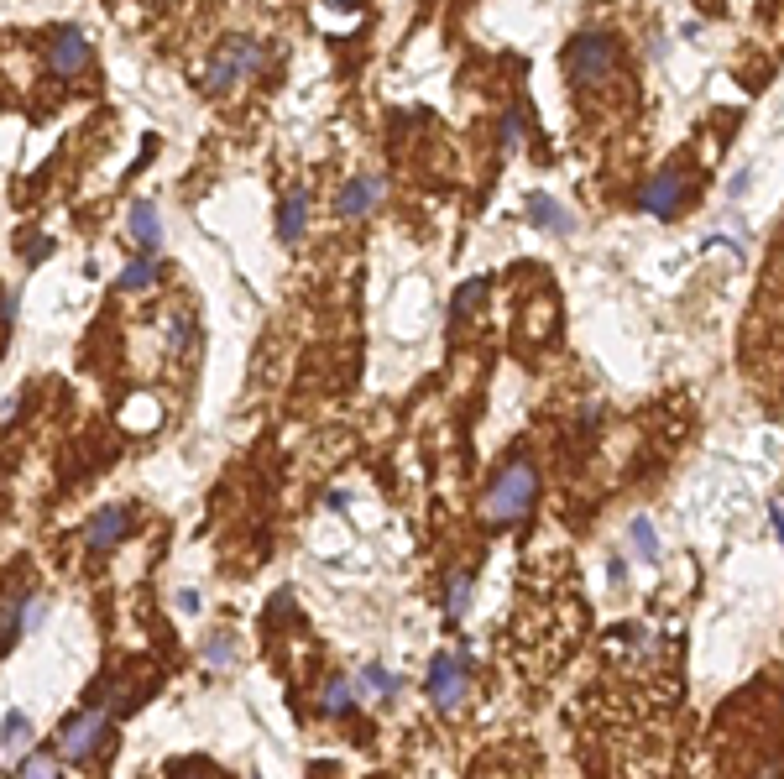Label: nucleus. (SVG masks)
<instances>
[{
    "label": "nucleus",
    "instance_id": "obj_26",
    "mask_svg": "<svg viewBox=\"0 0 784 779\" xmlns=\"http://www.w3.org/2000/svg\"><path fill=\"white\" fill-rule=\"evenodd\" d=\"M774 529H779V544H784V513L774 508Z\"/></svg>",
    "mask_w": 784,
    "mask_h": 779
},
{
    "label": "nucleus",
    "instance_id": "obj_22",
    "mask_svg": "<svg viewBox=\"0 0 784 779\" xmlns=\"http://www.w3.org/2000/svg\"><path fill=\"white\" fill-rule=\"evenodd\" d=\"M204 659H210V664H215V670H225V664H230V659H236V638H230V633H220V638H215V644H210V649H204Z\"/></svg>",
    "mask_w": 784,
    "mask_h": 779
},
{
    "label": "nucleus",
    "instance_id": "obj_6",
    "mask_svg": "<svg viewBox=\"0 0 784 779\" xmlns=\"http://www.w3.org/2000/svg\"><path fill=\"white\" fill-rule=\"evenodd\" d=\"M382 199H387V178L382 173H361L351 183H340L330 210H335V220H361V215H377Z\"/></svg>",
    "mask_w": 784,
    "mask_h": 779
},
{
    "label": "nucleus",
    "instance_id": "obj_9",
    "mask_svg": "<svg viewBox=\"0 0 784 779\" xmlns=\"http://www.w3.org/2000/svg\"><path fill=\"white\" fill-rule=\"evenodd\" d=\"M126 534H131V508H100L84 529V549L89 555H110Z\"/></svg>",
    "mask_w": 784,
    "mask_h": 779
},
{
    "label": "nucleus",
    "instance_id": "obj_23",
    "mask_svg": "<svg viewBox=\"0 0 784 779\" xmlns=\"http://www.w3.org/2000/svg\"><path fill=\"white\" fill-rule=\"evenodd\" d=\"M48 251H53V241H48V236H27V241H21V257H27V262H42Z\"/></svg>",
    "mask_w": 784,
    "mask_h": 779
},
{
    "label": "nucleus",
    "instance_id": "obj_7",
    "mask_svg": "<svg viewBox=\"0 0 784 779\" xmlns=\"http://www.w3.org/2000/svg\"><path fill=\"white\" fill-rule=\"evenodd\" d=\"M89 68V37H84V27H74V21H68V27H53V42H48V74L53 79H79Z\"/></svg>",
    "mask_w": 784,
    "mask_h": 779
},
{
    "label": "nucleus",
    "instance_id": "obj_20",
    "mask_svg": "<svg viewBox=\"0 0 784 779\" xmlns=\"http://www.w3.org/2000/svg\"><path fill=\"white\" fill-rule=\"evenodd\" d=\"M633 549L643 560H659V539H654V523L649 518H633Z\"/></svg>",
    "mask_w": 784,
    "mask_h": 779
},
{
    "label": "nucleus",
    "instance_id": "obj_11",
    "mask_svg": "<svg viewBox=\"0 0 784 779\" xmlns=\"http://www.w3.org/2000/svg\"><path fill=\"white\" fill-rule=\"evenodd\" d=\"M304 236H309V189H293L278 204V241L283 246H298Z\"/></svg>",
    "mask_w": 784,
    "mask_h": 779
},
{
    "label": "nucleus",
    "instance_id": "obj_28",
    "mask_svg": "<svg viewBox=\"0 0 784 779\" xmlns=\"http://www.w3.org/2000/svg\"><path fill=\"white\" fill-rule=\"evenodd\" d=\"M251 779H262V774H251Z\"/></svg>",
    "mask_w": 784,
    "mask_h": 779
},
{
    "label": "nucleus",
    "instance_id": "obj_4",
    "mask_svg": "<svg viewBox=\"0 0 784 779\" xmlns=\"http://www.w3.org/2000/svg\"><path fill=\"white\" fill-rule=\"evenodd\" d=\"M105 732H110V712H105V706H84V712H74L58 727L53 753L63 764H84V759H95V753H100Z\"/></svg>",
    "mask_w": 784,
    "mask_h": 779
},
{
    "label": "nucleus",
    "instance_id": "obj_10",
    "mask_svg": "<svg viewBox=\"0 0 784 779\" xmlns=\"http://www.w3.org/2000/svg\"><path fill=\"white\" fill-rule=\"evenodd\" d=\"M126 231H131V241L142 246L147 257L163 246V220H157V204H152V199H136L131 210H126Z\"/></svg>",
    "mask_w": 784,
    "mask_h": 779
},
{
    "label": "nucleus",
    "instance_id": "obj_21",
    "mask_svg": "<svg viewBox=\"0 0 784 779\" xmlns=\"http://www.w3.org/2000/svg\"><path fill=\"white\" fill-rule=\"evenodd\" d=\"M523 142V105H507L502 110V147H518Z\"/></svg>",
    "mask_w": 784,
    "mask_h": 779
},
{
    "label": "nucleus",
    "instance_id": "obj_2",
    "mask_svg": "<svg viewBox=\"0 0 784 779\" xmlns=\"http://www.w3.org/2000/svg\"><path fill=\"white\" fill-rule=\"evenodd\" d=\"M267 68V48L251 32H230L220 37V48L210 53V68H204V95L210 100H225L241 79H257Z\"/></svg>",
    "mask_w": 784,
    "mask_h": 779
},
{
    "label": "nucleus",
    "instance_id": "obj_14",
    "mask_svg": "<svg viewBox=\"0 0 784 779\" xmlns=\"http://www.w3.org/2000/svg\"><path fill=\"white\" fill-rule=\"evenodd\" d=\"M351 706H356V685L345 675H330L325 685H319V717H345Z\"/></svg>",
    "mask_w": 784,
    "mask_h": 779
},
{
    "label": "nucleus",
    "instance_id": "obj_19",
    "mask_svg": "<svg viewBox=\"0 0 784 779\" xmlns=\"http://www.w3.org/2000/svg\"><path fill=\"white\" fill-rule=\"evenodd\" d=\"M471 607V570H460V576H450V591H445V623H460Z\"/></svg>",
    "mask_w": 784,
    "mask_h": 779
},
{
    "label": "nucleus",
    "instance_id": "obj_16",
    "mask_svg": "<svg viewBox=\"0 0 784 779\" xmlns=\"http://www.w3.org/2000/svg\"><path fill=\"white\" fill-rule=\"evenodd\" d=\"M11 779H63V759L48 748H32V753H21V764Z\"/></svg>",
    "mask_w": 784,
    "mask_h": 779
},
{
    "label": "nucleus",
    "instance_id": "obj_25",
    "mask_svg": "<svg viewBox=\"0 0 784 779\" xmlns=\"http://www.w3.org/2000/svg\"><path fill=\"white\" fill-rule=\"evenodd\" d=\"M330 6H340V11H356V6H361V0H330Z\"/></svg>",
    "mask_w": 784,
    "mask_h": 779
},
{
    "label": "nucleus",
    "instance_id": "obj_12",
    "mask_svg": "<svg viewBox=\"0 0 784 779\" xmlns=\"http://www.w3.org/2000/svg\"><path fill=\"white\" fill-rule=\"evenodd\" d=\"M528 220H534L539 231H549V236H570L575 231L570 210H565L560 199H549V194H528Z\"/></svg>",
    "mask_w": 784,
    "mask_h": 779
},
{
    "label": "nucleus",
    "instance_id": "obj_3",
    "mask_svg": "<svg viewBox=\"0 0 784 779\" xmlns=\"http://www.w3.org/2000/svg\"><path fill=\"white\" fill-rule=\"evenodd\" d=\"M617 58H622V42L596 27V32H581L565 48V74L575 89H602L617 74Z\"/></svg>",
    "mask_w": 784,
    "mask_h": 779
},
{
    "label": "nucleus",
    "instance_id": "obj_17",
    "mask_svg": "<svg viewBox=\"0 0 784 779\" xmlns=\"http://www.w3.org/2000/svg\"><path fill=\"white\" fill-rule=\"evenodd\" d=\"M356 691H361L366 701H387L392 691H398V680H392V675L382 670V664H366V670L356 675Z\"/></svg>",
    "mask_w": 784,
    "mask_h": 779
},
{
    "label": "nucleus",
    "instance_id": "obj_27",
    "mask_svg": "<svg viewBox=\"0 0 784 779\" xmlns=\"http://www.w3.org/2000/svg\"><path fill=\"white\" fill-rule=\"evenodd\" d=\"M178 779H210V774H178Z\"/></svg>",
    "mask_w": 784,
    "mask_h": 779
},
{
    "label": "nucleus",
    "instance_id": "obj_5",
    "mask_svg": "<svg viewBox=\"0 0 784 779\" xmlns=\"http://www.w3.org/2000/svg\"><path fill=\"white\" fill-rule=\"evenodd\" d=\"M466 654H434L429 659V680H424V691L429 701L440 706V712H460V701H466Z\"/></svg>",
    "mask_w": 784,
    "mask_h": 779
},
{
    "label": "nucleus",
    "instance_id": "obj_18",
    "mask_svg": "<svg viewBox=\"0 0 784 779\" xmlns=\"http://www.w3.org/2000/svg\"><path fill=\"white\" fill-rule=\"evenodd\" d=\"M27 743H32V717L27 712H6V722H0V748L21 753Z\"/></svg>",
    "mask_w": 784,
    "mask_h": 779
},
{
    "label": "nucleus",
    "instance_id": "obj_24",
    "mask_svg": "<svg viewBox=\"0 0 784 779\" xmlns=\"http://www.w3.org/2000/svg\"><path fill=\"white\" fill-rule=\"evenodd\" d=\"M178 612H199V597H194V591H178Z\"/></svg>",
    "mask_w": 784,
    "mask_h": 779
},
{
    "label": "nucleus",
    "instance_id": "obj_8",
    "mask_svg": "<svg viewBox=\"0 0 784 779\" xmlns=\"http://www.w3.org/2000/svg\"><path fill=\"white\" fill-rule=\"evenodd\" d=\"M680 204H685V173H680V168H664L659 178H649V183L638 189V210H649V215H659V220L680 215Z\"/></svg>",
    "mask_w": 784,
    "mask_h": 779
},
{
    "label": "nucleus",
    "instance_id": "obj_1",
    "mask_svg": "<svg viewBox=\"0 0 784 779\" xmlns=\"http://www.w3.org/2000/svg\"><path fill=\"white\" fill-rule=\"evenodd\" d=\"M534 497H539V471L528 455H513V461L492 476L487 502H481V523H487V529H513V523H523L534 513Z\"/></svg>",
    "mask_w": 784,
    "mask_h": 779
},
{
    "label": "nucleus",
    "instance_id": "obj_15",
    "mask_svg": "<svg viewBox=\"0 0 784 779\" xmlns=\"http://www.w3.org/2000/svg\"><path fill=\"white\" fill-rule=\"evenodd\" d=\"M157 283H163V262H157V257H131L115 288H121V293H147Z\"/></svg>",
    "mask_w": 784,
    "mask_h": 779
},
{
    "label": "nucleus",
    "instance_id": "obj_13",
    "mask_svg": "<svg viewBox=\"0 0 784 779\" xmlns=\"http://www.w3.org/2000/svg\"><path fill=\"white\" fill-rule=\"evenodd\" d=\"M163 335H168V351H173V356H189V351H194V340H199V319H194V309H189V304L168 309Z\"/></svg>",
    "mask_w": 784,
    "mask_h": 779
}]
</instances>
